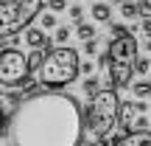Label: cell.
Here are the masks:
<instances>
[{
  "label": "cell",
  "mask_w": 151,
  "mask_h": 146,
  "mask_svg": "<svg viewBox=\"0 0 151 146\" xmlns=\"http://www.w3.org/2000/svg\"><path fill=\"white\" fill-rule=\"evenodd\" d=\"M95 68H98V62H92L90 56H87V62H81V73L84 76H95Z\"/></svg>",
  "instance_id": "20"
},
{
  "label": "cell",
  "mask_w": 151,
  "mask_h": 146,
  "mask_svg": "<svg viewBox=\"0 0 151 146\" xmlns=\"http://www.w3.org/2000/svg\"><path fill=\"white\" fill-rule=\"evenodd\" d=\"M120 17H123V20H140L143 17V9H140V3H134V0H123V3H120Z\"/></svg>",
  "instance_id": "11"
},
{
  "label": "cell",
  "mask_w": 151,
  "mask_h": 146,
  "mask_svg": "<svg viewBox=\"0 0 151 146\" xmlns=\"http://www.w3.org/2000/svg\"><path fill=\"white\" fill-rule=\"evenodd\" d=\"M106 3H118V6H120V3H123V0H106Z\"/></svg>",
  "instance_id": "29"
},
{
  "label": "cell",
  "mask_w": 151,
  "mask_h": 146,
  "mask_svg": "<svg viewBox=\"0 0 151 146\" xmlns=\"http://www.w3.org/2000/svg\"><path fill=\"white\" fill-rule=\"evenodd\" d=\"M39 25H42L45 31H56V28H59L56 11H42V14H39Z\"/></svg>",
  "instance_id": "14"
},
{
  "label": "cell",
  "mask_w": 151,
  "mask_h": 146,
  "mask_svg": "<svg viewBox=\"0 0 151 146\" xmlns=\"http://www.w3.org/2000/svg\"><path fill=\"white\" fill-rule=\"evenodd\" d=\"M81 73V59L78 51L70 45H56L45 54L42 68L37 70V79L45 90H62V87L73 84Z\"/></svg>",
  "instance_id": "3"
},
{
  "label": "cell",
  "mask_w": 151,
  "mask_h": 146,
  "mask_svg": "<svg viewBox=\"0 0 151 146\" xmlns=\"http://www.w3.org/2000/svg\"><path fill=\"white\" fill-rule=\"evenodd\" d=\"M76 37H78L81 42H87V39H98V31L90 23H78V25H76Z\"/></svg>",
  "instance_id": "12"
},
{
  "label": "cell",
  "mask_w": 151,
  "mask_h": 146,
  "mask_svg": "<svg viewBox=\"0 0 151 146\" xmlns=\"http://www.w3.org/2000/svg\"><path fill=\"white\" fill-rule=\"evenodd\" d=\"M112 146H151V129H134L123 132L120 138H115Z\"/></svg>",
  "instance_id": "7"
},
{
  "label": "cell",
  "mask_w": 151,
  "mask_h": 146,
  "mask_svg": "<svg viewBox=\"0 0 151 146\" xmlns=\"http://www.w3.org/2000/svg\"><path fill=\"white\" fill-rule=\"evenodd\" d=\"M28 76H31L28 54H22L20 48H3L0 51V84H3L6 90L22 87Z\"/></svg>",
  "instance_id": "6"
},
{
  "label": "cell",
  "mask_w": 151,
  "mask_h": 146,
  "mask_svg": "<svg viewBox=\"0 0 151 146\" xmlns=\"http://www.w3.org/2000/svg\"><path fill=\"white\" fill-rule=\"evenodd\" d=\"M78 146H101V143H98V141H81Z\"/></svg>",
  "instance_id": "27"
},
{
  "label": "cell",
  "mask_w": 151,
  "mask_h": 146,
  "mask_svg": "<svg viewBox=\"0 0 151 146\" xmlns=\"http://www.w3.org/2000/svg\"><path fill=\"white\" fill-rule=\"evenodd\" d=\"M115 126H120V98H118V87L106 84L95 96H90V101H87L84 129H90V135L101 146H112Z\"/></svg>",
  "instance_id": "2"
},
{
  "label": "cell",
  "mask_w": 151,
  "mask_h": 146,
  "mask_svg": "<svg viewBox=\"0 0 151 146\" xmlns=\"http://www.w3.org/2000/svg\"><path fill=\"white\" fill-rule=\"evenodd\" d=\"M81 51H84L87 56H95V54H98V39H87V42H84V48H81Z\"/></svg>",
  "instance_id": "21"
},
{
  "label": "cell",
  "mask_w": 151,
  "mask_h": 146,
  "mask_svg": "<svg viewBox=\"0 0 151 146\" xmlns=\"http://www.w3.org/2000/svg\"><path fill=\"white\" fill-rule=\"evenodd\" d=\"M42 11V0H0V37L28 28Z\"/></svg>",
  "instance_id": "5"
},
{
  "label": "cell",
  "mask_w": 151,
  "mask_h": 146,
  "mask_svg": "<svg viewBox=\"0 0 151 146\" xmlns=\"http://www.w3.org/2000/svg\"><path fill=\"white\" fill-rule=\"evenodd\" d=\"M134 129H148V118L146 115H140V118L134 121Z\"/></svg>",
  "instance_id": "24"
},
{
  "label": "cell",
  "mask_w": 151,
  "mask_h": 146,
  "mask_svg": "<svg viewBox=\"0 0 151 146\" xmlns=\"http://www.w3.org/2000/svg\"><path fill=\"white\" fill-rule=\"evenodd\" d=\"M50 11H67V0H48Z\"/></svg>",
  "instance_id": "22"
},
{
  "label": "cell",
  "mask_w": 151,
  "mask_h": 146,
  "mask_svg": "<svg viewBox=\"0 0 151 146\" xmlns=\"http://www.w3.org/2000/svg\"><path fill=\"white\" fill-rule=\"evenodd\" d=\"M84 135V110L73 96L37 90L3 118L0 146H78Z\"/></svg>",
  "instance_id": "1"
},
{
  "label": "cell",
  "mask_w": 151,
  "mask_h": 146,
  "mask_svg": "<svg viewBox=\"0 0 151 146\" xmlns=\"http://www.w3.org/2000/svg\"><path fill=\"white\" fill-rule=\"evenodd\" d=\"M134 110H137V113L143 115V113H146V110H148V104L143 101V98H137V101H134Z\"/></svg>",
  "instance_id": "26"
},
{
  "label": "cell",
  "mask_w": 151,
  "mask_h": 146,
  "mask_svg": "<svg viewBox=\"0 0 151 146\" xmlns=\"http://www.w3.org/2000/svg\"><path fill=\"white\" fill-rule=\"evenodd\" d=\"M151 70V59L148 56H137V62H134V73L137 76H146Z\"/></svg>",
  "instance_id": "17"
},
{
  "label": "cell",
  "mask_w": 151,
  "mask_h": 146,
  "mask_svg": "<svg viewBox=\"0 0 151 146\" xmlns=\"http://www.w3.org/2000/svg\"><path fill=\"white\" fill-rule=\"evenodd\" d=\"M90 17L95 23H112V3H92V9H90Z\"/></svg>",
  "instance_id": "10"
},
{
  "label": "cell",
  "mask_w": 151,
  "mask_h": 146,
  "mask_svg": "<svg viewBox=\"0 0 151 146\" xmlns=\"http://www.w3.org/2000/svg\"><path fill=\"white\" fill-rule=\"evenodd\" d=\"M67 14H70V20L78 25V23H84V6H78V3H73L70 9H67Z\"/></svg>",
  "instance_id": "18"
},
{
  "label": "cell",
  "mask_w": 151,
  "mask_h": 146,
  "mask_svg": "<svg viewBox=\"0 0 151 146\" xmlns=\"http://www.w3.org/2000/svg\"><path fill=\"white\" fill-rule=\"evenodd\" d=\"M143 48H146L148 54H151V37H146V42H143Z\"/></svg>",
  "instance_id": "28"
},
{
  "label": "cell",
  "mask_w": 151,
  "mask_h": 146,
  "mask_svg": "<svg viewBox=\"0 0 151 146\" xmlns=\"http://www.w3.org/2000/svg\"><path fill=\"white\" fill-rule=\"evenodd\" d=\"M50 42H53V37L45 34V28H28V31H25V45H28V48H45V51H50Z\"/></svg>",
  "instance_id": "8"
},
{
  "label": "cell",
  "mask_w": 151,
  "mask_h": 146,
  "mask_svg": "<svg viewBox=\"0 0 151 146\" xmlns=\"http://www.w3.org/2000/svg\"><path fill=\"white\" fill-rule=\"evenodd\" d=\"M140 3V9H143V17H148L151 14V0H137Z\"/></svg>",
  "instance_id": "25"
},
{
  "label": "cell",
  "mask_w": 151,
  "mask_h": 146,
  "mask_svg": "<svg viewBox=\"0 0 151 146\" xmlns=\"http://www.w3.org/2000/svg\"><path fill=\"white\" fill-rule=\"evenodd\" d=\"M81 90H84L87 96H95V93L101 90V79H98V76H87V79L81 81Z\"/></svg>",
  "instance_id": "15"
},
{
  "label": "cell",
  "mask_w": 151,
  "mask_h": 146,
  "mask_svg": "<svg viewBox=\"0 0 151 146\" xmlns=\"http://www.w3.org/2000/svg\"><path fill=\"white\" fill-rule=\"evenodd\" d=\"M70 25H59V28H56V34H53V42L56 45H67V39H70Z\"/></svg>",
  "instance_id": "16"
},
{
  "label": "cell",
  "mask_w": 151,
  "mask_h": 146,
  "mask_svg": "<svg viewBox=\"0 0 151 146\" xmlns=\"http://www.w3.org/2000/svg\"><path fill=\"white\" fill-rule=\"evenodd\" d=\"M137 39L132 37H115L109 42V70H106V81L118 90L132 87V76H134V62H137Z\"/></svg>",
  "instance_id": "4"
},
{
  "label": "cell",
  "mask_w": 151,
  "mask_h": 146,
  "mask_svg": "<svg viewBox=\"0 0 151 146\" xmlns=\"http://www.w3.org/2000/svg\"><path fill=\"white\" fill-rule=\"evenodd\" d=\"M134 113H137V110H134V101H123V104H120V129H123V132H134Z\"/></svg>",
  "instance_id": "9"
},
{
  "label": "cell",
  "mask_w": 151,
  "mask_h": 146,
  "mask_svg": "<svg viewBox=\"0 0 151 146\" xmlns=\"http://www.w3.org/2000/svg\"><path fill=\"white\" fill-rule=\"evenodd\" d=\"M109 28H112V37H129V34H132L123 23H109Z\"/></svg>",
  "instance_id": "19"
},
{
  "label": "cell",
  "mask_w": 151,
  "mask_h": 146,
  "mask_svg": "<svg viewBox=\"0 0 151 146\" xmlns=\"http://www.w3.org/2000/svg\"><path fill=\"white\" fill-rule=\"evenodd\" d=\"M132 96L134 98H148L151 96V81L148 79H137L134 84H132Z\"/></svg>",
  "instance_id": "13"
},
{
  "label": "cell",
  "mask_w": 151,
  "mask_h": 146,
  "mask_svg": "<svg viewBox=\"0 0 151 146\" xmlns=\"http://www.w3.org/2000/svg\"><path fill=\"white\" fill-rule=\"evenodd\" d=\"M140 31L146 34V37H151V14H148V17H143V20H140Z\"/></svg>",
  "instance_id": "23"
}]
</instances>
